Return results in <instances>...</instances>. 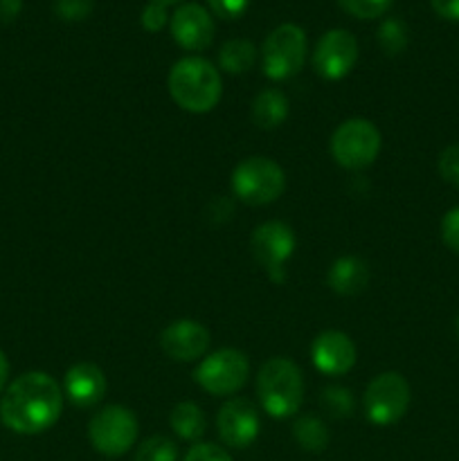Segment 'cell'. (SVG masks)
<instances>
[{"mask_svg":"<svg viewBox=\"0 0 459 461\" xmlns=\"http://www.w3.org/2000/svg\"><path fill=\"white\" fill-rule=\"evenodd\" d=\"M169 23V14H166V7L160 3H148L142 12V25L147 32H160L162 27Z\"/></svg>","mask_w":459,"mask_h":461,"instance_id":"29","label":"cell"},{"mask_svg":"<svg viewBox=\"0 0 459 461\" xmlns=\"http://www.w3.org/2000/svg\"><path fill=\"white\" fill-rule=\"evenodd\" d=\"M138 419L129 408L106 405L88 423L90 444L106 457H120L129 453L138 441Z\"/></svg>","mask_w":459,"mask_h":461,"instance_id":"7","label":"cell"},{"mask_svg":"<svg viewBox=\"0 0 459 461\" xmlns=\"http://www.w3.org/2000/svg\"><path fill=\"white\" fill-rule=\"evenodd\" d=\"M454 333H457V340H459V315L457 320H454Z\"/></svg>","mask_w":459,"mask_h":461,"instance_id":"36","label":"cell"},{"mask_svg":"<svg viewBox=\"0 0 459 461\" xmlns=\"http://www.w3.org/2000/svg\"><path fill=\"white\" fill-rule=\"evenodd\" d=\"M169 95L183 111L207 113L219 104L223 81L207 59L184 57L169 72Z\"/></svg>","mask_w":459,"mask_h":461,"instance_id":"2","label":"cell"},{"mask_svg":"<svg viewBox=\"0 0 459 461\" xmlns=\"http://www.w3.org/2000/svg\"><path fill=\"white\" fill-rule=\"evenodd\" d=\"M320 401H322L324 410L328 414H333V417H349L351 410H354V396L345 387H327L322 392V396H320Z\"/></svg>","mask_w":459,"mask_h":461,"instance_id":"24","label":"cell"},{"mask_svg":"<svg viewBox=\"0 0 459 461\" xmlns=\"http://www.w3.org/2000/svg\"><path fill=\"white\" fill-rule=\"evenodd\" d=\"M178 459V448H176L174 441L169 437H148L147 441H142L135 453V461H176Z\"/></svg>","mask_w":459,"mask_h":461,"instance_id":"23","label":"cell"},{"mask_svg":"<svg viewBox=\"0 0 459 461\" xmlns=\"http://www.w3.org/2000/svg\"><path fill=\"white\" fill-rule=\"evenodd\" d=\"M381 151V131L363 117L342 122L331 135V156L340 167L351 171L374 165Z\"/></svg>","mask_w":459,"mask_h":461,"instance_id":"5","label":"cell"},{"mask_svg":"<svg viewBox=\"0 0 459 461\" xmlns=\"http://www.w3.org/2000/svg\"><path fill=\"white\" fill-rule=\"evenodd\" d=\"M356 356H358L356 345L342 331H322L310 347L315 369L327 376H342V374L351 372V367L356 365Z\"/></svg>","mask_w":459,"mask_h":461,"instance_id":"15","label":"cell"},{"mask_svg":"<svg viewBox=\"0 0 459 461\" xmlns=\"http://www.w3.org/2000/svg\"><path fill=\"white\" fill-rule=\"evenodd\" d=\"M439 174L446 183L454 185L459 189V142L450 144L439 156Z\"/></svg>","mask_w":459,"mask_h":461,"instance_id":"27","label":"cell"},{"mask_svg":"<svg viewBox=\"0 0 459 461\" xmlns=\"http://www.w3.org/2000/svg\"><path fill=\"white\" fill-rule=\"evenodd\" d=\"M184 461H232L228 450H223L216 444H196L187 453Z\"/></svg>","mask_w":459,"mask_h":461,"instance_id":"30","label":"cell"},{"mask_svg":"<svg viewBox=\"0 0 459 461\" xmlns=\"http://www.w3.org/2000/svg\"><path fill=\"white\" fill-rule=\"evenodd\" d=\"M212 12L220 18H238L248 9L250 0H207Z\"/></svg>","mask_w":459,"mask_h":461,"instance_id":"31","label":"cell"},{"mask_svg":"<svg viewBox=\"0 0 459 461\" xmlns=\"http://www.w3.org/2000/svg\"><path fill=\"white\" fill-rule=\"evenodd\" d=\"M232 189L238 201L252 207L270 205L286 189V174L274 160L264 156L246 158L232 174Z\"/></svg>","mask_w":459,"mask_h":461,"instance_id":"4","label":"cell"},{"mask_svg":"<svg viewBox=\"0 0 459 461\" xmlns=\"http://www.w3.org/2000/svg\"><path fill=\"white\" fill-rule=\"evenodd\" d=\"M153 3H160V5H165V7H169V5L180 3V0H153Z\"/></svg>","mask_w":459,"mask_h":461,"instance_id":"35","label":"cell"},{"mask_svg":"<svg viewBox=\"0 0 459 461\" xmlns=\"http://www.w3.org/2000/svg\"><path fill=\"white\" fill-rule=\"evenodd\" d=\"M169 423H171V430L184 441H198L202 435H205V428H207L202 410L198 408L196 403H189V401L178 403L174 410H171Z\"/></svg>","mask_w":459,"mask_h":461,"instance_id":"19","label":"cell"},{"mask_svg":"<svg viewBox=\"0 0 459 461\" xmlns=\"http://www.w3.org/2000/svg\"><path fill=\"white\" fill-rule=\"evenodd\" d=\"M248 374H250V363L243 351L219 349L201 360L194 378L210 394L230 396L246 385Z\"/></svg>","mask_w":459,"mask_h":461,"instance_id":"8","label":"cell"},{"mask_svg":"<svg viewBox=\"0 0 459 461\" xmlns=\"http://www.w3.org/2000/svg\"><path fill=\"white\" fill-rule=\"evenodd\" d=\"M410 385L399 372H385L364 390V414L376 426H392L405 417L410 408Z\"/></svg>","mask_w":459,"mask_h":461,"instance_id":"9","label":"cell"},{"mask_svg":"<svg viewBox=\"0 0 459 461\" xmlns=\"http://www.w3.org/2000/svg\"><path fill=\"white\" fill-rule=\"evenodd\" d=\"M7 376H9V363H7V356L0 351V392L4 390L7 385Z\"/></svg>","mask_w":459,"mask_h":461,"instance_id":"34","label":"cell"},{"mask_svg":"<svg viewBox=\"0 0 459 461\" xmlns=\"http://www.w3.org/2000/svg\"><path fill=\"white\" fill-rule=\"evenodd\" d=\"M216 428L230 448H248L259 435V414L248 399H230L216 417Z\"/></svg>","mask_w":459,"mask_h":461,"instance_id":"12","label":"cell"},{"mask_svg":"<svg viewBox=\"0 0 459 461\" xmlns=\"http://www.w3.org/2000/svg\"><path fill=\"white\" fill-rule=\"evenodd\" d=\"M378 43L387 54H399L408 48V27L400 18H387L378 27Z\"/></svg>","mask_w":459,"mask_h":461,"instance_id":"22","label":"cell"},{"mask_svg":"<svg viewBox=\"0 0 459 461\" xmlns=\"http://www.w3.org/2000/svg\"><path fill=\"white\" fill-rule=\"evenodd\" d=\"M369 277V266L367 261L360 259V257H340L338 261H333L331 270H328V286L338 295H358L367 288Z\"/></svg>","mask_w":459,"mask_h":461,"instance_id":"17","label":"cell"},{"mask_svg":"<svg viewBox=\"0 0 459 461\" xmlns=\"http://www.w3.org/2000/svg\"><path fill=\"white\" fill-rule=\"evenodd\" d=\"M306 61V34L295 23H284L268 34L261 50L264 75L273 81L295 77Z\"/></svg>","mask_w":459,"mask_h":461,"instance_id":"6","label":"cell"},{"mask_svg":"<svg viewBox=\"0 0 459 461\" xmlns=\"http://www.w3.org/2000/svg\"><path fill=\"white\" fill-rule=\"evenodd\" d=\"M250 250L256 264L268 270L274 282H284L286 279L284 264L291 259L292 250H295V234H292L291 225L282 223V221H268L252 232Z\"/></svg>","mask_w":459,"mask_h":461,"instance_id":"10","label":"cell"},{"mask_svg":"<svg viewBox=\"0 0 459 461\" xmlns=\"http://www.w3.org/2000/svg\"><path fill=\"white\" fill-rule=\"evenodd\" d=\"M256 396L273 419H288L297 414L304 401V381L292 360L270 358L261 365L256 376Z\"/></svg>","mask_w":459,"mask_h":461,"instance_id":"3","label":"cell"},{"mask_svg":"<svg viewBox=\"0 0 459 461\" xmlns=\"http://www.w3.org/2000/svg\"><path fill=\"white\" fill-rule=\"evenodd\" d=\"M441 239L450 250L459 255V207L448 210L441 219Z\"/></svg>","mask_w":459,"mask_h":461,"instance_id":"28","label":"cell"},{"mask_svg":"<svg viewBox=\"0 0 459 461\" xmlns=\"http://www.w3.org/2000/svg\"><path fill=\"white\" fill-rule=\"evenodd\" d=\"M22 9V0H0V23H12Z\"/></svg>","mask_w":459,"mask_h":461,"instance_id":"33","label":"cell"},{"mask_svg":"<svg viewBox=\"0 0 459 461\" xmlns=\"http://www.w3.org/2000/svg\"><path fill=\"white\" fill-rule=\"evenodd\" d=\"M63 410V392L45 372H27L4 390L0 401V419L18 435H39L58 421Z\"/></svg>","mask_w":459,"mask_h":461,"instance_id":"1","label":"cell"},{"mask_svg":"<svg viewBox=\"0 0 459 461\" xmlns=\"http://www.w3.org/2000/svg\"><path fill=\"white\" fill-rule=\"evenodd\" d=\"M358 61V41L346 30H331L313 50V68L320 77L338 81L351 72Z\"/></svg>","mask_w":459,"mask_h":461,"instance_id":"11","label":"cell"},{"mask_svg":"<svg viewBox=\"0 0 459 461\" xmlns=\"http://www.w3.org/2000/svg\"><path fill=\"white\" fill-rule=\"evenodd\" d=\"M160 347L171 360L192 363L205 356L210 331L196 320H176L160 333Z\"/></svg>","mask_w":459,"mask_h":461,"instance_id":"14","label":"cell"},{"mask_svg":"<svg viewBox=\"0 0 459 461\" xmlns=\"http://www.w3.org/2000/svg\"><path fill=\"white\" fill-rule=\"evenodd\" d=\"M256 61V50L250 41L246 39H232L220 48L219 63L225 72L230 75H241L248 72Z\"/></svg>","mask_w":459,"mask_h":461,"instance_id":"20","label":"cell"},{"mask_svg":"<svg viewBox=\"0 0 459 461\" xmlns=\"http://www.w3.org/2000/svg\"><path fill=\"white\" fill-rule=\"evenodd\" d=\"M169 30L176 43L192 52L210 48L214 41V23L210 12L196 3H187L176 9L169 21Z\"/></svg>","mask_w":459,"mask_h":461,"instance_id":"13","label":"cell"},{"mask_svg":"<svg viewBox=\"0 0 459 461\" xmlns=\"http://www.w3.org/2000/svg\"><path fill=\"white\" fill-rule=\"evenodd\" d=\"M54 12L61 21L79 23L90 16L93 12V0H57L54 3Z\"/></svg>","mask_w":459,"mask_h":461,"instance_id":"26","label":"cell"},{"mask_svg":"<svg viewBox=\"0 0 459 461\" xmlns=\"http://www.w3.org/2000/svg\"><path fill=\"white\" fill-rule=\"evenodd\" d=\"M63 394L76 408H93L106 394V376L93 363H76L63 378Z\"/></svg>","mask_w":459,"mask_h":461,"instance_id":"16","label":"cell"},{"mask_svg":"<svg viewBox=\"0 0 459 461\" xmlns=\"http://www.w3.org/2000/svg\"><path fill=\"white\" fill-rule=\"evenodd\" d=\"M338 3L351 16L369 21V18L382 16L390 9L392 0H338Z\"/></svg>","mask_w":459,"mask_h":461,"instance_id":"25","label":"cell"},{"mask_svg":"<svg viewBox=\"0 0 459 461\" xmlns=\"http://www.w3.org/2000/svg\"><path fill=\"white\" fill-rule=\"evenodd\" d=\"M292 437L309 453H322L328 446V430L320 419L300 417L292 426Z\"/></svg>","mask_w":459,"mask_h":461,"instance_id":"21","label":"cell"},{"mask_svg":"<svg viewBox=\"0 0 459 461\" xmlns=\"http://www.w3.org/2000/svg\"><path fill=\"white\" fill-rule=\"evenodd\" d=\"M288 117V97L277 88H266L252 102V120L259 129H277Z\"/></svg>","mask_w":459,"mask_h":461,"instance_id":"18","label":"cell"},{"mask_svg":"<svg viewBox=\"0 0 459 461\" xmlns=\"http://www.w3.org/2000/svg\"><path fill=\"white\" fill-rule=\"evenodd\" d=\"M430 5L441 18L459 23V0H430Z\"/></svg>","mask_w":459,"mask_h":461,"instance_id":"32","label":"cell"}]
</instances>
